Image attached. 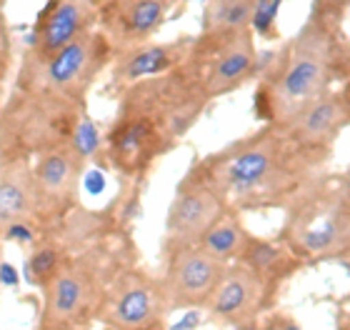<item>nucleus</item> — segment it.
<instances>
[{
    "label": "nucleus",
    "instance_id": "nucleus-1",
    "mask_svg": "<svg viewBox=\"0 0 350 330\" xmlns=\"http://www.w3.org/2000/svg\"><path fill=\"white\" fill-rule=\"evenodd\" d=\"M338 40L328 28V18H315L300 30L280 55L275 81L265 85L270 96L273 118L285 123L303 105L328 93L330 78L336 73Z\"/></svg>",
    "mask_w": 350,
    "mask_h": 330
},
{
    "label": "nucleus",
    "instance_id": "nucleus-2",
    "mask_svg": "<svg viewBox=\"0 0 350 330\" xmlns=\"http://www.w3.org/2000/svg\"><path fill=\"white\" fill-rule=\"evenodd\" d=\"M283 140L278 133H265L258 140L243 143L220 158L215 165V193L250 198L262 191H275L285 180Z\"/></svg>",
    "mask_w": 350,
    "mask_h": 330
},
{
    "label": "nucleus",
    "instance_id": "nucleus-3",
    "mask_svg": "<svg viewBox=\"0 0 350 330\" xmlns=\"http://www.w3.org/2000/svg\"><path fill=\"white\" fill-rule=\"evenodd\" d=\"M110 43L103 33L85 30L83 36L73 38L60 51L40 60L38 73V90L48 96L78 98L90 85L103 63L108 60Z\"/></svg>",
    "mask_w": 350,
    "mask_h": 330
},
{
    "label": "nucleus",
    "instance_id": "nucleus-4",
    "mask_svg": "<svg viewBox=\"0 0 350 330\" xmlns=\"http://www.w3.org/2000/svg\"><path fill=\"white\" fill-rule=\"evenodd\" d=\"M226 271L228 268L223 260L208 256L200 248L188 245V248L175 250L161 288L163 301L178 308L208 303Z\"/></svg>",
    "mask_w": 350,
    "mask_h": 330
},
{
    "label": "nucleus",
    "instance_id": "nucleus-5",
    "mask_svg": "<svg viewBox=\"0 0 350 330\" xmlns=\"http://www.w3.org/2000/svg\"><path fill=\"white\" fill-rule=\"evenodd\" d=\"M168 135L163 133L158 120L150 115L140 113V110H123V118L118 120L108 138L110 158L118 168L125 173H135V170L150 165L155 155L161 153L165 146Z\"/></svg>",
    "mask_w": 350,
    "mask_h": 330
},
{
    "label": "nucleus",
    "instance_id": "nucleus-6",
    "mask_svg": "<svg viewBox=\"0 0 350 330\" xmlns=\"http://www.w3.org/2000/svg\"><path fill=\"white\" fill-rule=\"evenodd\" d=\"M165 18V0H103L100 20L103 36L110 45L143 43L161 28Z\"/></svg>",
    "mask_w": 350,
    "mask_h": 330
},
{
    "label": "nucleus",
    "instance_id": "nucleus-7",
    "mask_svg": "<svg viewBox=\"0 0 350 330\" xmlns=\"http://www.w3.org/2000/svg\"><path fill=\"white\" fill-rule=\"evenodd\" d=\"M223 213L218 193L211 185H193L180 191V195L173 200L168 213V243L175 250L188 248L203 238V233L215 223V218Z\"/></svg>",
    "mask_w": 350,
    "mask_h": 330
},
{
    "label": "nucleus",
    "instance_id": "nucleus-8",
    "mask_svg": "<svg viewBox=\"0 0 350 330\" xmlns=\"http://www.w3.org/2000/svg\"><path fill=\"white\" fill-rule=\"evenodd\" d=\"M93 13L95 0H51V5L40 13V23L36 28V58H48L73 38L90 30Z\"/></svg>",
    "mask_w": 350,
    "mask_h": 330
},
{
    "label": "nucleus",
    "instance_id": "nucleus-9",
    "mask_svg": "<svg viewBox=\"0 0 350 330\" xmlns=\"http://www.w3.org/2000/svg\"><path fill=\"white\" fill-rule=\"evenodd\" d=\"M345 120H348L345 98H340L338 93H323V96H318L308 105H303L283 125L288 128V135L295 143L308 148H318L328 146L330 140L340 133Z\"/></svg>",
    "mask_w": 350,
    "mask_h": 330
},
{
    "label": "nucleus",
    "instance_id": "nucleus-10",
    "mask_svg": "<svg viewBox=\"0 0 350 330\" xmlns=\"http://www.w3.org/2000/svg\"><path fill=\"white\" fill-rule=\"evenodd\" d=\"M218 38V53L211 63V73L205 78V96H223L235 85H241L256 66V48L250 30L230 33V36H211Z\"/></svg>",
    "mask_w": 350,
    "mask_h": 330
},
{
    "label": "nucleus",
    "instance_id": "nucleus-11",
    "mask_svg": "<svg viewBox=\"0 0 350 330\" xmlns=\"http://www.w3.org/2000/svg\"><path fill=\"white\" fill-rule=\"evenodd\" d=\"M163 308V295L148 280L128 275L116 283V295L110 303L108 323L116 330H135L158 323Z\"/></svg>",
    "mask_w": 350,
    "mask_h": 330
},
{
    "label": "nucleus",
    "instance_id": "nucleus-12",
    "mask_svg": "<svg viewBox=\"0 0 350 330\" xmlns=\"http://www.w3.org/2000/svg\"><path fill=\"white\" fill-rule=\"evenodd\" d=\"M260 295V275H256L250 268H233V271L223 273L218 288L208 298V308L220 320L243 323V320H248L258 310Z\"/></svg>",
    "mask_w": 350,
    "mask_h": 330
},
{
    "label": "nucleus",
    "instance_id": "nucleus-13",
    "mask_svg": "<svg viewBox=\"0 0 350 330\" xmlns=\"http://www.w3.org/2000/svg\"><path fill=\"white\" fill-rule=\"evenodd\" d=\"M298 228V245L306 253L313 256H325V253H336L348 243V213L345 206L328 208V210H318L306 215V220Z\"/></svg>",
    "mask_w": 350,
    "mask_h": 330
},
{
    "label": "nucleus",
    "instance_id": "nucleus-14",
    "mask_svg": "<svg viewBox=\"0 0 350 330\" xmlns=\"http://www.w3.org/2000/svg\"><path fill=\"white\" fill-rule=\"evenodd\" d=\"M75 176H78V155L73 158L70 150H48L40 158L33 178V191L36 198L63 200L73 191Z\"/></svg>",
    "mask_w": 350,
    "mask_h": 330
},
{
    "label": "nucleus",
    "instance_id": "nucleus-15",
    "mask_svg": "<svg viewBox=\"0 0 350 330\" xmlns=\"http://www.w3.org/2000/svg\"><path fill=\"white\" fill-rule=\"evenodd\" d=\"M180 60V45H143L125 55L116 75L125 83H135L148 75H161Z\"/></svg>",
    "mask_w": 350,
    "mask_h": 330
},
{
    "label": "nucleus",
    "instance_id": "nucleus-16",
    "mask_svg": "<svg viewBox=\"0 0 350 330\" xmlns=\"http://www.w3.org/2000/svg\"><path fill=\"white\" fill-rule=\"evenodd\" d=\"M85 303V280L81 273L60 271L51 280V295H48V320L63 323L83 308Z\"/></svg>",
    "mask_w": 350,
    "mask_h": 330
},
{
    "label": "nucleus",
    "instance_id": "nucleus-17",
    "mask_svg": "<svg viewBox=\"0 0 350 330\" xmlns=\"http://www.w3.org/2000/svg\"><path fill=\"white\" fill-rule=\"evenodd\" d=\"M248 240H250L248 233L243 230V225L238 223V218L223 210L198 243H200V250H205L208 256L218 258V260L226 263L228 258L241 256Z\"/></svg>",
    "mask_w": 350,
    "mask_h": 330
},
{
    "label": "nucleus",
    "instance_id": "nucleus-18",
    "mask_svg": "<svg viewBox=\"0 0 350 330\" xmlns=\"http://www.w3.org/2000/svg\"><path fill=\"white\" fill-rule=\"evenodd\" d=\"M205 36H230L248 30L253 0H205Z\"/></svg>",
    "mask_w": 350,
    "mask_h": 330
},
{
    "label": "nucleus",
    "instance_id": "nucleus-19",
    "mask_svg": "<svg viewBox=\"0 0 350 330\" xmlns=\"http://www.w3.org/2000/svg\"><path fill=\"white\" fill-rule=\"evenodd\" d=\"M36 203V191L28 188L21 178H3L0 180V220H21Z\"/></svg>",
    "mask_w": 350,
    "mask_h": 330
},
{
    "label": "nucleus",
    "instance_id": "nucleus-20",
    "mask_svg": "<svg viewBox=\"0 0 350 330\" xmlns=\"http://www.w3.org/2000/svg\"><path fill=\"white\" fill-rule=\"evenodd\" d=\"M241 258L250 265V271L256 273V275H260V273H273L275 268H280V265L285 263L283 250L265 240H248L245 248H243Z\"/></svg>",
    "mask_w": 350,
    "mask_h": 330
},
{
    "label": "nucleus",
    "instance_id": "nucleus-21",
    "mask_svg": "<svg viewBox=\"0 0 350 330\" xmlns=\"http://www.w3.org/2000/svg\"><path fill=\"white\" fill-rule=\"evenodd\" d=\"M60 268V256L55 248H38L33 256L28 258L25 263V278L33 286H43V283H51L55 278V273Z\"/></svg>",
    "mask_w": 350,
    "mask_h": 330
},
{
    "label": "nucleus",
    "instance_id": "nucleus-22",
    "mask_svg": "<svg viewBox=\"0 0 350 330\" xmlns=\"http://www.w3.org/2000/svg\"><path fill=\"white\" fill-rule=\"evenodd\" d=\"M283 3L285 0H253V5H250V20H248L250 33L268 38L273 33V25H275V18L280 13Z\"/></svg>",
    "mask_w": 350,
    "mask_h": 330
},
{
    "label": "nucleus",
    "instance_id": "nucleus-23",
    "mask_svg": "<svg viewBox=\"0 0 350 330\" xmlns=\"http://www.w3.org/2000/svg\"><path fill=\"white\" fill-rule=\"evenodd\" d=\"M95 148H98V130L88 118H81L73 128V153L78 158H85Z\"/></svg>",
    "mask_w": 350,
    "mask_h": 330
},
{
    "label": "nucleus",
    "instance_id": "nucleus-24",
    "mask_svg": "<svg viewBox=\"0 0 350 330\" xmlns=\"http://www.w3.org/2000/svg\"><path fill=\"white\" fill-rule=\"evenodd\" d=\"M5 238H8V240H15V243L28 245V243H33L36 233L28 228V223H23V220H10V223H8V230H5Z\"/></svg>",
    "mask_w": 350,
    "mask_h": 330
},
{
    "label": "nucleus",
    "instance_id": "nucleus-25",
    "mask_svg": "<svg viewBox=\"0 0 350 330\" xmlns=\"http://www.w3.org/2000/svg\"><path fill=\"white\" fill-rule=\"evenodd\" d=\"M315 3H318V15L328 18V15L338 13V8H345L348 0H315Z\"/></svg>",
    "mask_w": 350,
    "mask_h": 330
},
{
    "label": "nucleus",
    "instance_id": "nucleus-26",
    "mask_svg": "<svg viewBox=\"0 0 350 330\" xmlns=\"http://www.w3.org/2000/svg\"><path fill=\"white\" fill-rule=\"evenodd\" d=\"M5 58H8V30H5V20H3V13H0V70L5 68Z\"/></svg>",
    "mask_w": 350,
    "mask_h": 330
},
{
    "label": "nucleus",
    "instance_id": "nucleus-27",
    "mask_svg": "<svg viewBox=\"0 0 350 330\" xmlns=\"http://www.w3.org/2000/svg\"><path fill=\"white\" fill-rule=\"evenodd\" d=\"M0 283H3V286H15V283H18V273H15L13 265H8V263L0 265Z\"/></svg>",
    "mask_w": 350,
    "mask_h": 330
},
{
    "label": "nucleus",
    "instance_id": "nucleus-28",
    "mask_svg": "<svg viewBox=\"0 0 350 330\" xmlns=\"http://www.w3.org/2000/svg\"><path fill=\"white\" fill-rule=\"evenodd\" d=\"M198 323H200V316H198V313H188L173 330H193V328H198Z\"/></svg>",
    "mask_w": 350,
    "mask_h": 330
},
{
    "label": "nucleus",
    "instance_id": "nucleus-29",
    "mask_svg": "<svg viewBox=\"0 0 350 330\" xmlns=\"http://www.w3.org/2000/svg\"><path fill=\"white\" fill-rule=\"evenodd\" d=\"M90 191H93V193L103 191V176H100V173H93V176H90Z\"/></svg>",
    "mask_w": 350,
    "mask_h": 330
},
{
    "label": "nucleus",
    "instance_id": "nucleus-30",
    "mask_svg": "<svg viewBox=\"0 0 350 330\" xmlns=\"http://www.w3.org/2000/svg\"><path fill=\"white\" fill-rule=\"evenodd\" d=\"M135 330H161V328H158V323H150V325H146V328H135Z\"/></svg>",
    "mask_w": 350,
    "mask_h": 330
},
{
    "label": "nucleus",
    "instance_id": "nucleus-31",
    "mask_svg": "<svg viewBox=\"0 0 350 330\" xmlns=\"http://www.w3.org/2000/svg\"><path fill=\"white\" fill-rule=\"evenodd\" d=\"M283 330H300L295 323H288V325H283Z\"/></svg>",
    "mask_w": 350,
    "mask_h": 330
},
{
    "label": "nucleus",
    "instance_id": "nucleus-32",
    "mask_svg": "<svg viewBox=\"0 0 350 330\" xmlns=\"http://www.w3.org/2000/svg\"><path fill=\"white\" fill-rule=\"evenodd\" d=\"M238 330H256V328H250V325H243V328H238Z\"/></svg>",
    "mask_w": 350,
    "mask_h": 330
},
{
    "label": "nucleus",
    "instance_id": "nucleus-33",
    "mask_svg": "<svg viewBox=\"0 0 350 330\" xmlns=\"http://www.w3.org/2000/svg\"><path fill=\"white\" fill-rule=\"evenodd\" d=\"M198 3H205V0H198Z\"/></svg>",
    "mask_w": 350,
    "mask_h": 330
}]
</instances>
